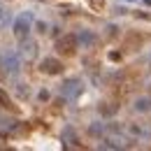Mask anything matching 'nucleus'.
<instances>
[{
  "label": "nucleus",
  "mask_w": 151,
  "mask_h": 151,
  "mask_svg": "<svg viewBox=\"0 0 151 151\" xmlns=\"http://www.w3.org/2000/svg\"><path fill=\"white\" fill-rule=\"evenodd\" d=\"M33 23H35V17H33V12H21L19 17L14 19V23H12V33L17 35L19 40L28 37V33H30V28H33Z\"/></svg>",
  "instance_id": "obj_1"
},
{
  "label": "nucleus",
  "mask_w": 151,
  "mask_h": 151,
  "mask_svg": "<svg viewBox=\"0 0 151 151\" xmlns=\"http://www.w3.org/2000/svg\"><path fill=\"white\" fill-rule=\"evenodd\" d=\"M21 54H17V51H2L0 54V68L7 72L9 77H17L21 72Z\"/></svg>",
  "instance_id": "obj_2"
},
{
  "label": "nucleus",
  "mask_w": 151,
  "mask_h": 151,
  "mask_svg": "<svg viewBox=\"0 0 151 151\" xmlns=\"http://www.w3.org/2000/svg\"><path fill=\"white\" fill-rule=\"evenodd\" d=\"M84 91V86H81V81L77 79V77H70V79H65L63 84H60V95H63V100H75L79 98Z\"/></svg>",
  "instance_id": "obj_3"
},
{
  "label": "nucleus",
  "mask_w": 151,
  "mask_h": 151,
  "mask_svg": "<svg viewBox=\"0 0 151 151\" xmlns=\"http://www.w3.org/2000/svg\"><path fill=\"white\" fill-rule=\"evenodd\" d=\"M77 47H79L77 35H60V37L56 40V51L63 54V56H72L77 51Z\"/></svg>",
  "instance_id": "obj_4"
},
{
  "label": "nucleus",
  "mask_w": 151,
  "mask_h": 151,
  "mask_svg": "<svg viewBox=\"0 0 151 151\" xmlns=\"http://www.w3.org/2000/svg\"><path fill=\"white\" fill-rule=\"evenodd\" d=\"M19 42H21V44H19L21 58H23L26 63L35 60V58H37V42H35V40H30V37H23V40H19Z\"/></svg>",
  "instance_id": "obj_5"
},
{
  "label": "nucleus",
  "mask_w": 151,
  "mask_h": 151,
  "mask_svg": "<svg viewBox=\"0 0 151 151\" xmlns=\"http://www.w3.org/2000/svg\"><path fill=\"white\" fill-rule=\"evenodd\" d=\"M40 72L42 75H60L63 72V63L58 60V58H44V60H40Z\"/></svg>",
  "instance_id": "obj_6"
},
{
  "label": "nucleus",
  "mask_w": 151,
  "mask_h": 151,
  "mask_svg": "<svg viewBox=\"0 0 151 151\" xmlns=\"http://www.w3.org/2000/svg\"><path fill=\"white\" fill-rule=\"evenodd\" d=\"M126 147V139H119V137H102L98 149H109V151H119Z\"/></svg>",
  "instance_id": "obj_7"
},
{
  "label": "nucleus",
  "mask_w": 151,
  "mask_h": 151,
  "mask_svg": "<svg viewBox=\"0 0 151 151\" xmlns=\"http://www.w3.org/2000/svg\"><path fill=\"white\" fill-rule=\"evenodd\" d=\"M132 109H135L137 114H149L151 112V98H149V95H139V98H135Z\"/></svg>",
  "instance_id": "obj_8"
},
{
  "label": "nucleus",
  "mask_w": 151,
  "mask_h": 151,
  "mask_svg": "<svg viewBox=\"0 0 151 151\" xmlns=\"http://www.w3.org/2000/svg\"><path fill=\"white\" fill-rule=\"evenodd\" d=\"M77 40H79V44H81V47H86V49H88V47H93L95 44V33L93 30H88V28H84V30H79V33H77Z\"/></svg>",
  "instance_id": "obj_9"
},
{
  "label": "nucleus",
  "mask_w": 151,
  "mask_h": 151,
  "mask_svg": "<svg viewBox=\"0 0 151 151\" xmlns=\"http://www.w3.org/2000/svg\"><path fill=\"white\" fill-rule=\"evenodd\" d=\"M105 132H107V126H105V123H100V121H95V123L88 126V135H91V137L102 139V137H105Z\"/></svg>",
  "instance_id": "obj_10"
},
{
  "label": "nucleus",
  "mask_w": 151,
  "mask_h": 151,
  "mask_svg": "<svg viewBox=\"0 0 151 151\" xmlns=\"http://www.w3.org/2000/svg\"><path fill=\"white\" fill-rule=\"evenodd\" d=\"M63 142H65V147H75V144H77V132H75L72 126L63 128Z\"/></svg>",
  "instance_id": "obj_11"
},
{
  "label": "nucleus",
  "mask_w": 151,
  "mask_h": 151,
  "mask_svg": "<svg viewBox=\"0 0 151 151\" xmlns=\"http://www.w3.org/2000/svg\"><path fill=\"white\" fill-rule=\"evenodd\" d=\"M17 130V121L14 119H0V135H9Z\"/></svg>",
  "instance_id": "obj_12"
},
{
  "label": "nucleus",
  "mask_w": 151,
  "mask_h": 151,
  "mask_svg": "<svg viewBox=\"0 0 151 151\" xmlns=\"http://www.w3.org/2000/svg\"><path fill=\"white\" fill-rule=\"evenodd\" d=\"M116 112H119V105H114V102H102L100 105V114L102 116H114Z\"/></svg>",
  "instance_id": "obj_13"
},
{
  "label": "nucleus",
  "mask_w": 151,
  "mask_h": 151,
  "mask_svg": "<svg viewBox=\"0 0 151 151\" xmlns=\"http://www.w3.org/2000/svg\"><path fill=\"white\" fill-rule=\"evenodd\" d=\"M128 130H130L132 135H137V137H149V132L144 130V128H139V126H130Z\"/></svg>",
  "instance_id": "obj_14"
},
{
  "label": "nucleus",
  "mask_w": 151,
  "mask_h": 151,
  "mask_svg": "<svg viewBox=\"0 0 151 151\" xmlns=\"http://www.w3.org/2000/svg\"><path fill=\"white\" fill-rule=\"evenodd\" d=\"M0 107H12V100H9V95L5 93L2 88H0Z\"/></svg>",
  "instance_id": "obj_15"
},
{
  "label": "nucleus",
  "mask_w": 151,
  "mask_h": 151,
  "mask_svg": "<svg viewBox=\"0 0 151 151\" xmlns=\"http://www.w3.org/2000/svg\"><path fill=\"white\" fill-rule=\"evenodd\" d=\"M9 21H12V17H9V14H7V12L0 7V28H2V26H7Z\"/></svg>",
  "instance_id": "obj_16"
},
{
  "label": "nucleus",
  "mask_w": 151,
  "mask_h": 151,
  "mask_svg": "<svg viewBox=\"0 0 151 151\" xmlns=\"http://www.w3.org/2000/svg\"><path fill=\"white\" fill-rule=\"evenodd\" d=\"M35 26H37V33H47V28H49V26H47L44 21H37Z\"/></svg>",
  "instance_id": "obj_17"
},
{
  "label": "nucleus",
  "mask_w": 151,
  "mask_h": 151,
  "mask_svg": "<svg viewBox=\"0 0 151 151\" xmlns=\"http://www.w3.org/2000/svg\"><path fill=\"white\" fill-rule=\"evenodd\" d=\"M40 100H42V102H44V100H49V91H47V88H44V91H40V95H37Z\"/></svg>",
  "instance_id": "obj_18"
},
{
  "label": "nucleus",
  "mask_w": 151,
  "mask_h": 151,
  "mask_svg": "<svg viewBox=\"0 0 151 151\" xmlns=\"http://www.w3.org/2000/svg\"><path fill=\"white\" fill-rule=\"evenodd\" d=\"M17 91H19V95H28V86L23 88V84H19V88H17Z\"/></svg>",
  "instance_id": "obj_19"
},
{
  "label": "nucleus",
  "mask_w": 151,
  "mask_h": 151,
  "mask_svg": "<svg viewBox=\"0 0 151 151\" xmlns=\"http://www.w3.org/2000/svg\"><path fill=\"white\" fill-rule=\"evenodd\" d=\"M144 5H149V7H151V0H144Z\"/></svg>",
  "instance_id": "obj_20"
},
{
  "label": "nucleus",
  "mask_w": 151,
  "mask_h": 151,
  "mask_svg": "<svg viewBox=\"0 0 151 151\" xmlns=\"http://www.w3.org/2000/svg\"><path fill=\"white\" fill-rule=\"evenodd\" d=\"M149 68H151V60H149Z\"/></svg>",
  "instance_id": "obj_21"
}]
</instances>
